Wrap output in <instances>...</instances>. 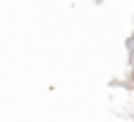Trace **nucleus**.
Wrapping results in <instances>:
<instances>
[{"label": "nucleus", "mask_w": 134, "mask_h": 122, "mask_svg": "<svg viewBox=\"0 0 134 122\" xmlns=\"http://www.w3.org/2000/svg\"><path fill=\"white\" fill-rule=\"evenodd\" d=\"M127 47H129V52L134 55V35H132V38H129V40H127Z\"/></svg>", "instance_id": "f257e3e1"}]
</instances>
